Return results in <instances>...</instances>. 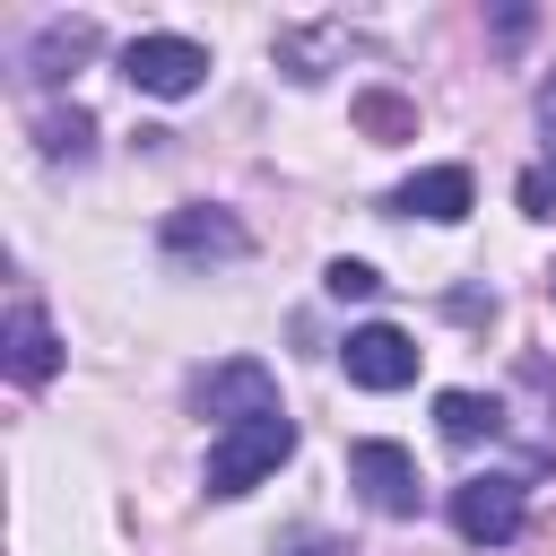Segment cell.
Returning <instances> with one entry per match:
<instances>
[{"instance_id":"cell-1","label":"cell","mask_w":556,"mask_h":556,"mask_svg":"<svg viewBox=\"0 0 556 556\" xmlns=\"http://www.w3.org/2000/svg\"><path fill=\"white\" fill-rule=\"evenodd\" d=\"M287 452H295V417L278 408V417L226 426V434L208 443V469H200V478H208V495H252V486H261V478H269Z\"/></svg>"},{"instance_id":"cell-2","label":"cell","mask_w":556,"mask_h":556,"mask_svg":"<svg viewBox=\"0 0 556 556\" xmlns=\"http://www.w3.org/2000/svg\"><path fill=\"white\" fill-rule=\"evenodd\" d=\"M521 521H530V486H521V478L486 469V478H460V486H452V530H460L469 547H513Z\"/></svg>"},{"instance_id":"cell-3","label":"cell","mask_w":556,"mask_h":556,"mask_svg":"<svg viewBox=\"0 0 556 556\" xmlns=\"http://www.w3.org/2000/svg\"><path fill=\"white\" fill-rule=\"evenodd\" d=\"M191 408L217 417V426H252V417H278V374L261 356H226L191 382Z\"/></svg>"},{"instance_id":"cell-4","label":"cell","mask_w":556,"mask_h":556,"mask_svg":"<svg viewBox=\"0 0 556 556\" xmlns=\"http://www.w3.org/2000/svg\"><path fill=\"white\" fill-rule=\"evenodd\" d=\"M122 78L139 87V96H191L200 78H208V52L191 43V35H130L122 43Z\"/></svg>"},{"instance_id":"cell-5","label":"cell","mask_w":556,"mask_h":556,"mask_svg":"<svg viewBox=\"0 0 556 556\" xmlns=\"http://www.w3.org/2000/svg\"><path fill=\"white\" fill-rule=\"evenodd\" d=\"M339 365H348L356 391H408V382H417V339L391 330V321H365V330H348Z\"/></svg>"},{"instance_id":"cell-6","label":"cell","mask_w":556,"mask_h":556,"mask_svg":"<svg viewBox=\"0 0 556 556\" xmlns=\"http://www.w3.org/2000/svg\"><path fill=\"white\" fill-rule=\"evenodd\" d=\"M348 478L365 486V504H374V513H391V521H408V513H417V460H408L400 443H382V434L348 443Z\"/></svg>"},{"instance_id":"cell-7","label":"cell","mask_w":556,"mask_h":556,"mask_svg":"<svg viewBox=\"0 0 556 556\" xmlns=\"http://www.w3.org/2000/svg\"><path fill=\"white\" fill-rule=\"evenodd\" d=\"M165 252H174V261H243L252 235H243L235 208H174V217H165Z\"/></svg>"},{"instance_id":"cell-8","label":"cell","mask_w":556,"mask_h":556,"mask_svg":"<svg viewBox=\"0 0 556 556\" xmlns=\"http://www.w3.org/2000/svg\"><path fill=\"white\" fill-rule=\"evenodd\" d=\"M469 200H478L469 165H426V174H408V182L391 191V208H400V217H434V226L469 217Z\"/></svg>"},{"instance_id":"cell-9","label":"cell","mask_w":556,"mask_h":556,"mask_svg":"<svg viewBox=\"0 0 556 556\" xmlns=\"http://www.w3.org/2000/svg\"><path fill=\"white\" fill-rule=\"evenodd\" d=\"M9 374L17 382H52L61 374V330L43 321V304H9Z\"/></svg>"},{"instance_id":"cell-10","label":"cell","mask_w":556,"mask_h":556,"mask_svg":"<svg viewBox=\"0 0 556 556\" xmlns=\"http://www.w3.org/2000/svg\"><path fill=\"white\" fill-rule=\"evenodd\" d=\"M87 52H96V26H87V17H52V26L35 35L26 70H35V78H70V70H78Z\"/></svg>"},{"instance_id":"cell-11","label":"cell","mask_w":556,"mask_h":556,"mask_svg":"<svg viewBox=\"0 0 556 556\" xmlns=\"http://www.w3.org/2000/svg\"><path fill=\"white\" fill-rule=\"evenodd\" d=\"M434 426H443V443H486V434H504V408L486 391H443L434 400Z\"/></svg>"},{"instance_id":"cell-12","label":"cell","mask_w":556,"mask_h":556,"mask_svg":"<svg viewBox=\"0 0 556 556\" xmlns=\"http://www.w3.org/2000/svg\"><path fill=\"white\" fill-rule=\"evenodd\" d=\"M35 148H43L52 165H78V156L96 148V122H87V104H70V113H43V122H35Z\"/></svg>"},{"instance_id":"cell-13","label":"cell","mask_w":556,"mask_h":556,"mask_svg":"<svg viewBox=\"0 0 556 556\" xmlns=\"http://www.w3.org/2000/svg\"><path fill=\"white\" fill-rule=\"evenodd\" d=\"M348 113H356V130H365V139H408V130H417V104H400L391 87H365Z\"/></svg>"},{"instance_id":"cell-14","label":"cell","mask_w":556,"mask_h":556,"mask_svg":"<svg viewBox=\"0 0 556 556\" xmlns=\"http://www.w3.org/2000/svg\"><path fill=\"white\" fill-rule=\"evenodd\" d=\"M321 287H330V295H339V304H365V295H374V287H382V278H374V269H365V261H330V269H321Z\"/></svg>"},{"instance_id":"cell-15","label":"cell","mask_w":556,"mask_h":556,"mask_svg":"<svg viewBox=\"0 0 556 556\" xmlns=\"http://www.w3.org/2000/svg\"><path fill=\"white\" fill-rule=\"evenodd\" d=\"M521 208L530 217H556V165H530L521 174Z\"/></svg>"},{"instance_id":"cell-16","label":"cell","mask_w":556,"mask_h":556,"mask_svg":"<svg viewBox=\"0 0 556 556\" xmlns=\"http://www.w3.org/2000/svg\"><path fill=\"white\" fill-rule=\"evenodd\" d=\"M539 122H547V130H556V78H547V87H539Z\"/></svg>"},{"instance_id":"cell-17","label":"cell","mask_w":556,"mask_h":556,"mask_svg":"<svg viewBox=\"0 0 556 556\" xmlns=\"http://www.w3.org/2000/svg\"><path fill=\"white\" fill-rule=\"evenodd\" d=\"M295 556H348V547H330V539H304V547H295Z\"/></svg>"},{"instance_id":"cell-18","label":"cell","mask_w":556,"mask_h":556,"mask_svg":"<svg viewBox=\"0 0 556 556\" xmlns=\"http://www.w3.org/2000/svg\"><path fill=\"white\" fill-rule=\"evenodd\" d=\"M547 295H556V261H547Z\"/></svg>"}]
</instances>
